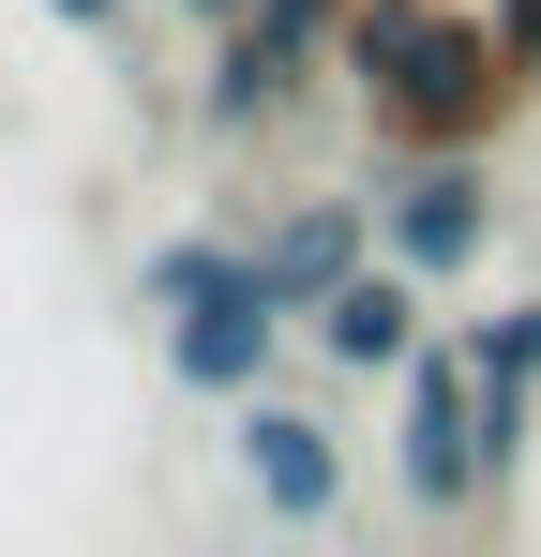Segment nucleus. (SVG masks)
<instances>
[{
  "mask_svg": "<svg viewBox=\"0 0 541 557\" xmlns=\"http://www.w3.org/2000/svg\"><path fill=\"white\" fill-rule=\"evenodd\" d=\"M46 15H76V30H105V15H136V0H46Z\"/></svg>",
  "mask_w": 541,
  "mask_h": 557,
  "instance_id": "f8f14e48",
  "label": "nucleus"
},
{
  "mask_svg": "<svg viewBox=\"0 0 541 557\" xmlns=\"http://www.w3.org/2000/svg\"><path fill=\"white\" fill-rule=\"evenodd\" d=\"M316 46L331 30H301V15H226V46H211V136H256V121H286L301 106V76H316Z\"/></svg>",
  "mask_w": 541,
  "mask_h": 557,
  "instance_id": "39448f33",
  "label": "nucleus"
},
{
  "mask_svg": "<svg viewBox=\"0 0 541 557\" xmlns=\"http://www.w3.org/2000/svg\"><path fill=\"white\" fill-rule=\"evenodd\" d=\"M241 482H256V512L316 528V512L347 497V453H331V422H316V407H270V392H241Z\"/></svg>",
  "mask_w": 541,
  "mask_h": 557,
  "instance_id": "423d86ee",
  "label": "nucleus"
},
{
  "mask_svg": "<svg viewBox=\"0 0 541 557\" xmlns=\"http://www.w3.org/2000/svg\"><path fill=\"white\" fill-rule=\"evenodd\" d=\"M331 61H347V91H361V121H376L391 166L406 151H496L541 106V76L496 30V0H347Z\"/></svg>",
  "mask_w": 541,
  "mask_h": 557,
  "instance_id": "f257e3e1",
  "label": "nucleus"
},
{
  "mask_svg": "<svg viewBox=\"0 0 541 557\" xmlns=\"http://www.w3.org/2000/svg\"><path fill=\"white\" fill-rule=\"evenodd\" d=\"M406 497H422V512H481V497H496L481 362H466V347H422V362H406Z\"/></svg>",
  "mask_w": 541,
  "mask_h": 557,
  "instance_id": "7ed1b4c3",
  "label": "nucleus"
},
{
  "mask_svg": "<svg viewBox=\"0 0 541 557\" xmlns=\"http://www.w3.org/2000/svg\"><path fill=\"white\" fill-rule=\"evenodd\" d=\"M466 362L496 376V392H541V301H512V317H481V332H466Z\"/></svg>",
  "mask_w": 541,
  "mask_h": 557,
  "instance_id": "9d476101",
  "label": "nucleus"
},
{
  "mask_svg": "<svg viewBox=\"0 0 541 557\" xmlns=\"http://www.w3.org/2000/svg\"><path fill=\"white\" fill-rule=\"evenodd\" d=\"M496 30H512V61L541 76V0H496Z\"/></svg>",
  "mask_w": 541,
  "mask_h": 557,
  "instance_id": "9b49d317",
  "label": "nucleus"
},
{
  "mask_svg": "<svg viewBox=\"0 0 541 557\" xmlns=\"http://www.w3.org/2000/svg\"><path fill=\"white\" fill-rule=\"evenodd\" d=\"M196 15H211V30H226V15H256V0H196Z\"/></svg>",
  "mask_w": 541,
  "mask_h": 557,
  "instance_id": "ddd939ff",
  "label": "nucleus"
},
{
  "mask_svg": "<svg viewBox=\"0 0 541 557\" xmlns=\"http://www.w3.org/2000/svg\"><path fill=\"white\" fill-rule=\"evenodd\" d=\"M316 347H331L347 376H406L422 347H437V332H422V272H406V257H361V272L316 301Z\"/></svg>",
  "mask_w": 541,
  "mask_h": 557,
  "instance_id": "0eeeda50",
  "label": "nucleus"
},
{
  "mask_svg": "<svg viewBox=\"0 0 541 557\" xmlns=\"http://www.w3.org/2000/svg\"><path fill=\"white\" fill-rule=\"evenodd\" d=\"M361 257H376V211H361V196H301L286 226H256V272H270V301H286V317H316Z\"/></svg>",
  "mask_w": 541,
  "mask_h": 557,
  "instance_id": "6e6552de",
  "label": "nucleus"
},
{
  "mask_svg": "<svg viewBox=\"0 0 541 557\" xmlns=\"http://www.w3.org/2000/svg\"><path fill=\"white\" fill-rule=\"evenodd\" d=\"M226 272H256V242H166L136 272V301H196V286H226Z\"/></svg>",
  "mask_w": 541,
  "mask_h": 557,
  "instance_id": "1a4fd4ad",
  "label": "nucleus"
},
{
  "mask_svg": "<svg viewBox=\"0 0 541 557\" xmlns=\"http://www.w3.org/2000/svg\"><path fill=\"white\" fill-rule=\"evenodd\" d=\"M376 257H406L422 286L481 272V257H496V182H481V151H406L391 196H376Z\"/></svg>",
  "mask_w": 541,
  "mask_h": 557,
  "instance_id": "f03ea898",
  "label": "nucleus"
},
{
  "mask_svg": "<svg viewBox=\"0 0 541 557\" xmlns=\"http://www.w3.org/2000/svg\"><path fill=\"white\" fill-rule=\"evenodd\" d=\"M270 347H286L270 272H226V286H196V301H166V376L180 392H256Z\"/></svg>",
  "mask_w": 541,
  "mask_h": 557,
  "instance_id": "20e7f679",
  "label": "nucleus"
}]
</instances>
